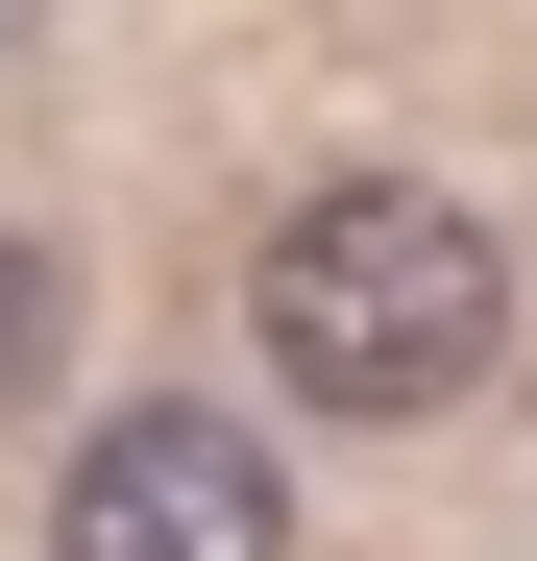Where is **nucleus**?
<instances>
[{
	"mask_svg": "<svg viewBox=\"0 0 537 561\" xmlns=\"http://www.w3.org/2000/svg\"><path fill=\"white\" fill-rule=\"evenodd\" d=\"M73 366V244H0V391H49Z\"/></svg>",
	"mask_w": 537,
	"mask_h": 561,
	"instance_id": "nucleus-3",
	"label": "nucleus"
},
{
	"mask_svg": "<svg viewBox=\"0 0 537 561\" xmlns=\"http://www.w3.org/2000/svg\"><path fill=\"white\" fill-rule=\"evenodd\" d=\"M49 561H294V463H268L244 415H196V391H147V415L73 439Z\"/></svg>",
	"mask_w": 537,
	"mask_h": 561,
	"instance_id": "nucleus-2",
	"label": "nucleus"
},
{
	"mask_svg": "<svg viewBox=\"0 0 537 561\" xmlns=\"http://www.w3.org/2000/svg\"><path fill=\"white\" fill-rule=\"evenodd\" d=\"M244 342L294 366L318 415H465L513 366V244L439 196V171H318V196L244 244Z\"/></svg>",
	"mask_w": 537,
	"mask_h": 561,
	"instance_id": "nucleus-1",
	"label": "nucleus"
}]
</instances>
